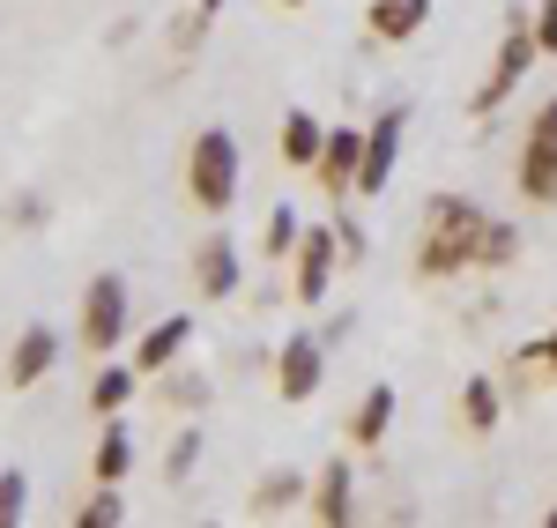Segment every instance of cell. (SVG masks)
<instances>
[{"label": "cell", "instance_id": "obj_23", "mask_svg": "<svg viewBox=\"0 0 557 528\" xmlns=\"http://www.w3.org/2000/svg\"><path fill=\"white\" fill-rule=\"evenodd\" d=\"M520 261V223H483V254H475V268H513Z\"/></svg>", "mask_w": 557, "mask_h": 528}, {"label": "cell", "instance_id": "obj_6", "mask_svg": "<svg viewBox=\"0 0 557 528\" xmlns=\"http://www.w3.org/2000/svg\"><path fill=\"white\" fill-rule=\"evenodd\" d=\"M335 268H343V238H335V223H305L298 254H290V291H298V306H320V298H327Z\"/></svg>", "mask_w": 557, "mask_h": 528}, {"label": "cell", "instance_id": "obj_1", "mask_svg": "<svg viewBox=\"0 0 557 528\" xmlns=\"http://www.w3.org/2000/svg\"><path fill=\"white\" fill-rule=\"evenodd\" d=\"M483 209L469 194H438L424 209V238H417V275L424 283H446V275H469L475 254H483Z\"/></svg>", "mask_w": 557, "mask_h": 528}, {"label": "cell", "instance_id": "obj_24", "mask_svg": "<svg viewBox=\"0 0 557 528\" xmlns=\"http://www.w3.org/2000/svg\"><path fill=\"white\" fill-rule=\"evenodd\" d=\"M127 521V499H120V484H97L83 499V514H75V528H120Z\"/></svg>", "mask_w": 557, "mask_h": 528}, {"label": "cell", "instance_id": "obj_28", "mask_svg": "<svg viewBox=\"0 0 557 528\" xmlns=\"http://www.w3.org/2000/svg\"><path fill=\"white\" fill-rule=\"evenodd\" d=\"M528 30H535V45H543V60H557V0L528 8Z\"/></svg>", "mask_w": 557, "mask_h": 528}, {"label": "cell", "instance_id": "obj_29", "mask_svg": "<svg viewBox=\"0 0 557 528\" xmlns=\"http://www.w3.org/2000/svg\"><path fill=\"white\" fill-rule=\"evenodd\" d=\"M335 238H343V261H364V223H335Z\"/></svg>", "mask_w": 557, "mask_h": 528}, {"label": "cell", "instance_id": "obj_7", "mask_svg": "<svg viewBox=\"0 0 557 528\" xmlns=\"http://www.w3.org/2000/svg\"><path fill=\"white\" fill-rule=\"evenodd\" d=\"M320 380H327V343L320 335H283V351H275V395L283 402H312L320 395Z\"/></svg>", "mask_w": 557, "mask_h": 528}, {"label": "cell", "instance_id": "obj_12", "mask_svg": "<svg viewBox=\"0 0 557 528\" xmlns=\"http://www.w3.org/2000/svg\"><path fill=\"white\" fill-rule=\"evenodd\" d=\"M186 343H194V320H186V312L157 320V328H149V335L134 343V365H141V380H157L164 365H178V351H186Z\"/></svg>", "mask_w": 557, "mask_h": 528}, {"label": "cell", "instance_id": "obj_20", "mask_svg": "<svg viewBox=\"0 0 557 528\" xmlns=\"http://www.w3.org/2000/svg\"><path fill=\"white\" fill-rule=\"evenodd\" d=\"M498 409H506V402H498V388H491L483 372H469V380H461V425L483 440V432H498Z\"/></svg>", "mask_w": 557, "mask_h": 528}, {"label": "cell", "instance_id": "obj_25", "mask_svg": "<svg viewBox=\"0 0 557 528\" xmlns=\"http://www.w3.org/2000/svg\"><path fill=\"white\" fill-rule=\"evenodd\" d=\"M23 521H30V477L0 469V528H23Z\"/></svg>", "mask_w": 557, "mask_h": 528}, {"label": "cell", "instance_id": "obj_33", "mask_svg": "<svg viewBox=\"0 0 557 528\" xmlns=\"http://www.w3.org/2000/svg\"><path fill=\"white\" fill-rule=\"evenodd\" d=\"M283 8H305V0H283Z\"/></svg>", "mask_w": 557, "mask_h": 528}, {"label": "cell", "instance_id": "obj_2", "mask_svg": "<svg viewBox=\"0 0 557 528\" xmlns=\"http://www.w3.org/2000/svg\"><path fill=\"white\" fill-rule=\"evenodd\" d=\"M238 179H246L238 134H231V127H201V134H194V149H186V201H194L201 217H231Z\"/></svg>", "mask_w": 557, "mask_h": 528}, {"label": "cell", "instance_id": "obj_5", "mask_svg": "<svg viewBox=\"0 0 557 528\" xmlns=\"http://www.w3.org/2000/svg\"><path fill=\"white\" fill-rule=\"evenodd\" d=\"M513 179H520V194H528V201H543V209L557 201V97L535 105V120H528V134H520Z\"/></svg>", "mask_w": 557, "mask_h": 528}, {"label": "cell", "instance_id": "obj_9", "mask_svg": "<svg viewBox=\"0 0 557 528\" xmlns=\"http://www.w3.org/2000/svg\"><path fill=\"white\" fill-rule=\"evenodd\" d=\"M238 283H246V268H238L231 231H209V238L194 246V291H201V298H238Z\"/></svg>", "mask_w": 557, "mask_h": 528}, {"label": "cell", "instance_id": "obj_19", "mask_svg": "<svg viewBox=\"0 0 557 528\" xmlns=\"http://www.w3.org/2000/svg\"><path fill=\"white\" fill-rule=\"evenodd\" d=\"M305 491H312V484H305L298 469H268V477L253 484V499H246V506H253L260 521H268V514H290V506H298Z\"/></svg>", "mask_w": 557, "mask_h": 528}, {"label": "cell", "instance_id": "obj_31", "mask_svg": "<svg viewBox=\"0 0 557 528\" xmlns=\"http://www.w3.org/2000/svg\"><path fill=\"white\" fill-rule=\"evenodd\" d=\"M201 8H209V15H215V8H223V0H201Z\"/></svg>", "mask_w": 557, "mask_h": 528}, {"label": "cell", "instance_id": "obj_17", "mask_svg": "<svg viewBox=\"0 0 557 528\" xmlns=\"http://www.w3.org/2000/svg\"><path fill=\"white\" fill-rule=\"evenodd\" d=\"M320 142H327V127H320L305 105H290V112H283V164L312 172V164H320Z\"/></svg>", "mask_w": 557, "mask_h": 528}, {"label": "cell", "instance_id": "obj_8", "mask_svg": "<svg viewBox=\"0 0 557 528\" xmlns=\"http://www.w3.org/2000/svg\"><path fill=\"white\" fill-rule=\"evenodd\" d=\"M401 127H409V105H386L380 120L364 127V172H357V194H380L394 179V157H401Z\"/></svg>", "mask_w": 557, "mask_h": 528}, {"label": "cell", "instance_id": "obj_22", "mask_svg": "<svg viewBox=\"0 0 557 528\" xmlns=\"http://www.w3.org/2000/svg\"><path fill=\"white\" fill-rule=\"evenodd\" d=\"M298 238H305L298 209H290V201H275V209H268V231H260V254H268V261L283 268L290 254H298Z\"/></svg>", "mask_w": 557, "mask_h": 528}, {"label": "cell", "instance_id": "obj_3", "mask_svg": "<svg viewBox=\"0 0 557 528\" xmlns=\"http://www.w3.org/2000/svg\"><path fill=\"white\" fill-rule=\"evenodd\" d=\"M535 60H543V45H535V30H528V8H513V15H506V38H498V60H491L483 89L469 97L475 120H491V112H498V105H506V97L520 89V75H528Z\"/></svg>", "mask_w": 557, "mask_h": 528}, {"label": "cell", "instance_id": "obj_30", "mask_svg": "<svg viewBox=\"0 0 557 528\" xmlns=\"http://www.w3.org/2000/svg\"><path fill=\"white\" fill-rule=\"evenodd\" d=\"M543 365H550V380H557V328L543 335Z\"/></svg>", "mask_w": 557, "mask_h": 528}, {"label": "cell", "instance_id": "obj_27", "mask_svg": "<svg viewBox=\"0 0 557 528\" xmlns=\"http://www.w3.org/2000/svg\"><path fill=\"white\" fill-rule=\"evenodd\" d=\"M209 23H215V15H209V8H201V0H194V8H186V15H178V23H172V45H178V52H194V45L209 38Z\"/></svg>", "mask_w": 557, "mask_h": 528}, {"label": "cell", "instance_id": "obj_10", "mask_svg": "<svg viewBox=\"0 0 557 528\" xmlns=\"http://www.w3.org/2000/svg\"><path fill=\"white\" fill-rule=\"evenodd\" d=\"M320 186L343 201V194H357V172H364V127H327V142H320Z\"/></svg>", "mask_w": 557, "mask_h": 528}, {"label": "cell", "instance_id": "obj_15", "mask_svg": "<svg viewBox=\"0 0 557 528\" xmlns=\"http://www.w3.org/2000/svg\"><path fill=\"white\" fill-rule=\"evenodd\" d=\"M424 15H431V0H372V8H364V30L380 45H401V38L424 30Z\"/></svg>", "mask_w": 557, "mask_h": 528}, {"label": "cell", "instance_id": "obj_32", "mask_svg": "<svg viewBox=\"0 0 557 528\" xmlns=\"http://www.w3.org/2000/svg\"><path fill=\"white\" fill-rule=\"evenodd\" d=\"M543 521H550V528H557V506H550V514H543Z\"/></svg>", "mask_w": 557, "mask_h": 528}, {"label": "cell", "instance_id": "obj_26", "mask_svg": "<svg viewBox=\"0 0 557 528\" xmlns=\"http://www.w3.org/2000/svg\"><path fill=\"white\" fill-rule=\"evenodd\" d=\"M194 462H201V432L186 425V432L172 440V454H164V477H172V484H186V477H194Z\"/></svg>", "mask_w": 557, "mask_h": 528}, {"label": "cell", "instance_id": "obj_18", "mask_svg": "<svg viewBox=\"0 0 557 528\" xmlns=\"http://www.w3.org/2000/svg\"><path fill=\"white\" fill-rule=\"evenodd\" d=\"M394 409H401V395L394 388H372V395L357 402V417H349V446H380L394 432Z\"/></svg>", "mask_w": 557, "mask_h": 528}, {"label": "cell", "instance_id": "obj_16", "mask_svg": "<svg viewBox=\"0 0 557 528\" xmlns=\"http://www.w3.org/2000/svg\"><path fill=\"white\" fill-rule=\"evenodd\" d=\"M141 395V365H112V357H104V372H97V380H89V409H97V425H104V417H120V409H127V402Z\"/></svg>", "mask_w": 557, "mask_h": 528}, {"label": "cell", "instance_id": "obj_4", "mask_svg": "<svg viewBox=\"0 0 557 528\" xmlns=\"http://www.w3.org/2000/svg\"><path fill=\"white\" fill-rule=\"evenodd\" d=\"M83 351L89 357H112L120 343H127V275H89V291H83Z\"/></svg>", "mask_w": 557, "mask_h": 528}, {"label": "cell", "instance_id": "obj_21", "mask_svg": "<svg viewBox=\"0 0 557 528\" xmlns=\"http://www.w3.org/2000/svg\"><path fill=\"white\" fill-rule=\"evenodd\" d=\"M157 395L172 402V409H209L215 380L209 372H178V365H164V372H157Z\"/></svg>", "mask_w": 557, "mask_h": 528}, {"label": "cell", "instance_id": "obj_11", "mask_svg": "<svg viewBox=\"0 0 557 528\" xmlns=\"http://www.w3.org/2000/svg\"><path fill=\"white\" fill-rule=\"evenodd\" d=\"M52 365H60V335H52L45 320H30V328L15 335V351H8V388H38Z\"/></svg>", "mask_w": 557, "mask_h": 528}, {"label": "cell", "instance_id": "obj_13", "mask_svg": "<svg viewBox=\"0 0 557 528\" xmlns=\"http://www.w3.org/2000/svg\"><path fill=\"white\" fill-rule=\"evenodd\" d=\"M312 514L327 528H343V521H357V477H349V462L335 454L327 469H320V484H312Z\"/></svg>", "mask_w": 557, "mask_h": 528}, {"label": "cell", "instance_id": "obj_14", "mask_svg": "<svg viewBox=\"0 0 557 528\" xmlns=\"http://www.w3.org/2000/svg\"><path fill=\"white\" fill-rule=\"evenodd\" d=\"M127 469H134V432L120 417H104V432L89 446V477H97V484H127Z\"/></svg>", "mask_w": 557, "mask_h": 528}]
</instances>
